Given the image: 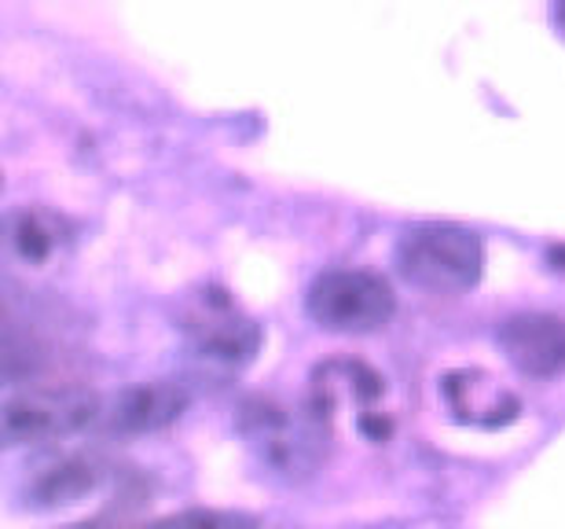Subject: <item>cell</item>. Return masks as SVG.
Segmentation results:
<instances>
[{
    "mask_svg": "<svg viewBox=\"0 0 565 529\" xmlns=\"http://www.w3.org/2000/svg\"><path fill=\"white\" fill-rule=\"evenodd\" d=\"M397 268L429 295H462L481 279L484 246L478 232L451 221L412 224L397 243Z\"/></svg>",
    "mask_w": 565,
    "mask_h": 529,
    "instance_id": "cell-1",
    "label": "cell"
},
{
    "mask_svg": "<svg viewBox=\"0 0 565 529\" xmlns=\"http://www.w3.org/2000/svg\"><path fill=\"white\" fill-rule=\"evenodd\" d=\"M184 339L199 364L213 371H239L262 350V328L224 287H199L184 306Z\"/></svg>",
    "mask_w": 565,
    "mask_h": 529,
    "instance_id": "cell-2",
    "label": "cell"
},
{
    "mask_svg": "<svg viewBox=\"0 0 565 529\" xmlns=\"http://www.w3.org/2000/svg\"><path fill=\"white\" fill-rule=\"evenodd\" d=\"M239 431L250 453L282 478H305L323 459V431L316 415H301L273 398H250L239 409Z\"/></svg>",
    "mask_w": 565,
    "mask_h": 529,
    "instance_id": "cell-3",
    "label": "cell"
},
{
    "mask_svg": "<svg viewBox=\"0 0 565 529\" xmlns=\"http://www.w3.org/2000/svg\"><path fill=\"white\" fill-rule=\"evenodd\" d=\"M104 404L88 387H11L0 409V434L4 445H38L71 437L88 426Z\"/></svg>",
    "mask_w": 565,
    "mask_h": 529,
    "instance_id": "cell-4",
    "label": "cell"
},
{
    "mask_svg": "<svg viewBox=\"0 0 565 529\" xmlns=\"http://www.w3.org/2000/svg\"><path fill=\"white\" fill-rule=\"evenodd\" d=\"M305 306L323 331L364 335L390 324L397 295L386 284V276L367 273V268H331L312 279Z\"/></svg>",
    "mask_w": 565,
    "mask_h": 529,
    "instance_id": "cell-5",
    "label": "cell"
},
{
    "mask_svg": "<svg viewBox=\"0 0 565 529\" xmlns=\"http://www.w3.org/2000/svg\"><path fill=\"white\" fill-rule=\"evenodd\" d=\"M386 393V379L364 360H327L312 371V415L331 426L338 415H349L353 426L371 442L390 434V420L375 412V401Z\"/></svg>",
    "mask_w": 565,
    "mask_h": 529,
    "instance_id": "cell-6",
    "label": "cell"
},
{
    "mask_svg": "<svg viewBox=\"0 0 565 529\" xmlns=\"http://www.w3.org/2000/svg\"><path fill=\"white\" fill-rule=\"evenodd\" d=\"M500 346L507 360L533 379L565 371V320L555 313H518L500 324Z\"/></svg>",
    "mask_w": 565,
    "mask_h": 529,
    "instance_id": "cell-7",
    "label": "cell"
},
{
    "mask_svg": "<svg viewBox=\"0 0 565 529\" xmlns=\"http://www.w3.org/2000/svg\"><path fill=\"white\" fill-rule=\"evenodd\" d=\"M440 398H445L451 420L484 426V431L514 423L518 412H522L518 393L507 390L500 379H492L489 371H481V368L445 371V379H440Z\"/></svg>",
    "mask_w": 565,
    "mask_h": 529,
    "instance_id": "cell-8",
    "label": "cell"
},
{
    "mask_svg": "<svg viewBox=\"0 0 565 529\" xmlns=\"http://www.w3.org/2000/svg\"><path fill=\"white\" fill-rule=\"evenodd\" d=\"M188 409V390L180 382L154 379V382H137L115 393L107 404V423L110 431L121 434H151L162 426L177 423L180 412Z\"/></svg>",
    "mask_w": 565,
    "mask_h": 529,
    "instance_id": "cell-9",
    "label": "cell"
},
{
    "mask_svg": "<svg viewBox=\"0 0 565 529\" xmlns=\"http://www.w3.org/2000/svg\"><path fill=\"white\" fill-rule=\"evenodd\" d=\"M99 478H104V470H99L96 459L60 456L38 467V475L26 482V497L33 508H44V511L71 508V504H82L88 493L99 486Z\"/></svg>",
    "mask_w": 565,
    "mask_h": 529,
    "instance_id": "cell-10",
    "label": "cell"
},
{
    "mask_svg": "<svg viewBox=\"0 0 565 529\" xmlns=\"http://www.w3.org/2000/svg\"><path fill=\"white\" fill-rule=\"evenodd\" d=\"M8 246L19 262L26 265H44L63 251V243L71 240V224L60 213L44 207H19L8 213Z\"/></svg>",
    "mask_w": 565,
    "mask_h": 529,
    "instance_id": "cell-11",
    "label": "cell"
},
{
    "mask_svg": "<svg viewBox=\"0 0 565 529\" xmlns=\"http://www.w3.org/2000/svg\"><path fill=\"white\" fill-rule=\"evenodd\" d=\"M147 529H254V522L246 515H232V511H206V508H191V511H177L158 519Z\"/></svg>",
    "mask_w": 565,
    "mask_h": 529,
    "instance_id": "cell-12",
    "label": "cell"
}]
</instances>
